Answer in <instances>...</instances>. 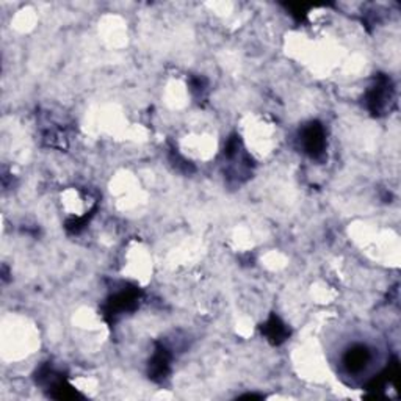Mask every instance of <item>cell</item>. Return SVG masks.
<instances>
[{"instance_id": "cell-3", "label": "cell", "mask_w": 401, "mask_h": 401, "mask_svg": "<svg viewBox=\"0 0 401 401\" xmlns=\"http://www.w3.org/2000/svg\"><path fill=\"white\" fill-rule=\"evenodd\" d=\"M301 145L312 159H321L326 149V133L318 121H311L301 129Z\"/></svg>"}, {"instance_id": "cell-2", "label": "cell", "mask_w": 401, "mask_h": 401, "mask_svg": "<svg viewBox=\"0 0 401 401\" xmlns=\"http://www.w3.org/2000/svg\"><path fill=\"white\" fill-rule=\"evenodd\" d=\"M141 292L137 287L124 288L121 292L115 293L113 296L108 298V301L104 306V316L105 318L112 323L121 313L130 312L138 306Z\"/></svg>"}, {"instance_id": "cell-6", "label": "cell", "mask_w": 401, "mask_h": 401, "mask_svg": "<svg viewBox=\"0 0 401 401\" xmlns=\"http://www.w3.org/2000/svg\"><path fill=\"white\" fill-rule=\"evenodd\" d=\"M262 333L266 337V340L273 345L284 343L290 335V331L287 329L286 323H282V320L276 316H271L269 318V321L262 326Z\"/></svg>"}, {"instance_id": "cell-7", "label": "cell", "mask_w": 401, "mask_h": 401, "mask_svg": "<svg viewBox=\"0 0 401 401\" xmlns=\"http://www.w3.org/2000/svg\"><path fill=\"white\" fill-rule=\"evenodd\" d=\"M241 398H262V397H261V395H253V394H251V395H243Z\"/></svg>"}, {"instance_id": "cell-1", "label": "cell", "mask_w": 401, "mask_h": 401, "mask_svg": "<svg viewBox=\"0 0 401 401\" xmlns=\"http://www.w3.org/2000/svg\"><path fill=\"white\" fill-rule=\"evenodd\" d=\"M395 91L390 78L384 74L376 75L375 83L368 88L365 102L367 108L370 110L373 116H381L386 113V110L390 108V104L394 102Z\"/></svg>"}, {"instance_id": "cell-4", "label": "cell", "mask_w": 401, "mask_h": 401, "mask_svg": "<svg viewBox=\"0 0 401 401\" xmlns=\"http://www.w3.org/2000/svg\"><path fill=\"white\" fill-rule=\"evenodd\" d=\"M170 368L171 353L163 345H157L154 355L149 360V378L155 382H162L170 375Z\"/></svg>"}, {"instance_id": "cell-5", "label": "cell", "mask_w": 401, "mask_h": 401, "mask_svg": "<svg viewBox=\"0 0 401 401\" xmlns=\"http://www.w3.org/2000/svg\"><path fill=\"white\" fill-rule=\"evenodd\" d=\"M372 355L364 345H355L343 356V365L350 373H359L370 363Z\"/></svg>"}]
</instances>
